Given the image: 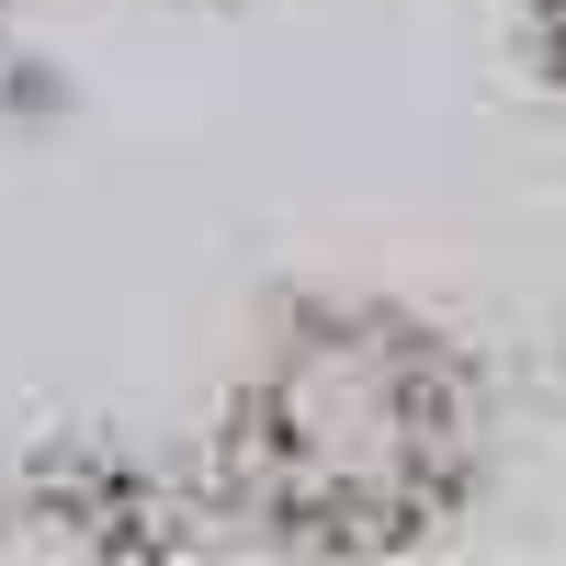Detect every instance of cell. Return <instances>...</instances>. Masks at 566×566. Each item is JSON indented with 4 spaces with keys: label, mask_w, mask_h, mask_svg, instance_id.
I'll use <instances>...</instances> for the list:
<instances>
[{
    "label": "cell",
    "mask_w": 566,
    "mask_h": 566,
    "mask_svg": "<svg viewBox=\"0 0 566 566\" xmlns=\"http://www.w3.org/2000/svg\"><path fill=\"white\" fill-rule=\"evenodd\" d=\"M476 464L464 363L386 306H306L250 374L239 476L283 544H397Z\"/></svg>",
    "instance_id": "cell-1"
},
{
    "label": "cell",
    "mask_w": 566,
    "mask_h": 566,
    "mask_svg": "<svg viewBox=\"0 0 566 566\" xmlns=\"http://www.w3.org/2000/svg\"><path fill=\"white\" fill-rule=\"evenodd\" d=\"M103 555H136V476L91 453L0 464V566H103Z\"/></svg>",
    "instance_id": "cell-2"
},
{
    "label": "cell",
    "mask_w": 566,
    "mask_h": 566,
    "mask_svg": "<svg viewBox=\"0 0 566 566\" xmlns=\"http://www.w3.org/2000/svg\"><path fill=\"white\" fill-rule=\"evenodd\" d=\"M533 23H544V57H555V80H566V0H533Z\"/></svg>",
    "instance_id": "cell-3"
}]
</instances>
